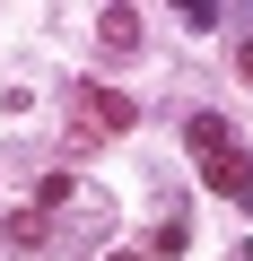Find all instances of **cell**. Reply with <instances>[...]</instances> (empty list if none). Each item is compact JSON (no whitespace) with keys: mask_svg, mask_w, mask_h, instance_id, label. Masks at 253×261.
Segmentation results:
<instances>
[{"mask_svg":"<svg viewBox=\"0 0 253 261\" xmlns=\"http://www.w3.org/2000/svg\"><path fill=\"white\" fill-rule=\"evenodd\" d=\"M244 209H253V183H244Z\"/></svg>","mask_w":253,"mask_h":261,"instance_id":"cell-7","label":"cell"},{"mask_svg":"<svg viewBox=\"0 0 253 261\" xmlns=\"http://www.w3.org/2000/svg\"><path fill=\"white\" fill-rule=\"evenodd\" d=\"M96 35H105V53H131V44H140V9H105Z\"/></svg>","mask_w":253,"mask_h":261,"instance_id":"cell-3","label":"cell"},{"mask_svg":"<svg viewBox=\"0 0 253 261\" xmlns=\"http://www.w3.org/2000/svg\"><path fill=\"white\" fill-rule=\"evenodd\" d=\"M183 148H192L201 166H218V157H236V130H227L218 113H192V122H183Z\"/></svg>","mask_w":253,"mask_h":261,"instance_id":"cell-1","label":"cell"},{"mask_svg":"<svg viewBox=\"0 0 253 261\" xmlns=\"http://www.w3.org/2000/svg\"><path fill=\"white\" fill-rule=\"evenodd\" d=\"M236 61H244V79H253V35H244V53H236Z\"/></svg>","mask_w":253,"mask_h":261,"instance_id":"cell-4","label":"cell"},{"mask_svg":"<svg viewBox=\"0 0 253 261\" xmlns=\"http://www.w3.org/2000/svg\"><path fill=\"white\" fill-rule=\"evenodd\" d=\"M113 261H140V252H113Z\"/></svg>","mask_w":253,"mask_h":261,"instance_id":"cell-6","label":"cell"},{"mask_svg":"<svg viewBox=\"0 0 253 261\" xmlns=\"http://www.w3.org/2000/svg\"><path fill=\"white\" fill-rule=\"evenodd\" d=\"M79 130H131V96H113V87H79Z\"/></svg>","mask_w":253,"mask_h":261,"instance_id":"cell-2","label":"cell"},{"mask_svg":"<svg viewBox=\"0 0 253 261\" xmlns=\"http://www.w3.org/2000/svg\"><path fill=\"white\" fill-rule=\"evenodd\" d=\"M236 261H253V235H244V252H236Z\"/></svg>","mask_w":253,"mask_h":261,"instance_id":"cell-5","label":"cell"}]
</instances>
